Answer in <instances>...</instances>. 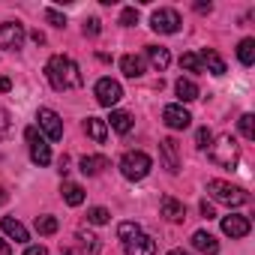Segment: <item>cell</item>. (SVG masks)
Returning a JSON list of instances; mask_svg holds the SVG:
<instances>
[{"label":"cell","mask_w":255,"mask_h":255,"mask_svg":"<svg viewBox=\"0 0 255 255\" xmlns=\"http://www.w3.org/2000/svg\"><path fill=\"white\" fill-rule=\"evenodd\" d=\"M45 78L54 90H72V87H81L84 78H81V69L72 57H63V54H54L48 63H45Z\"/></svg>","instance_id":"obj_1"},{"label":"cell","mask_w":255,"mask_h":255,"mask_svg":"<svg viewBox=\"0 0 255 255\" xmlns=\"http://www.w3.org/2000/svg\"><path fill=\"white\" fill-rule=\"evenodd\" d=\"M150 168H153V162H150V156L144 150H129L120 159V174L126 180H144L150 174Z\"/></svg>","instance_id":"obj_2"},{"label":"cell","mask_w":255,"mask_h":255,"mask_svg":"<svg viewBox=\"0 0 255 255\" xmlns=\"http://www.w3.org/2000/svg\"><path fill=\"white\" fill-rule=\"evenodd\" d=\"M210 159L222 168H234L240 162V144L231 135H219L216 141H210Z\"/></svg>","instance_id":"obj_3"},{"label":"cell","mask_w":255,"mask_h":255,"mask_svg":"<svg viewBox=\"0 0 255 255\" xmlns=\"http://www.w3.org/2000/svg\"><path fill=\"white\" fill-rule=\"evenodd\" d=\"M207 192L213 195V201L228 204V207H240V204L249 201V192L240 189V186H234V183H228V180H210L207 183Z\"/></svg>","instance_id":"obj_4"},{"label":"cell","mask_w":255,"mask_h":255,"mask_svg":"<svg viewBox=\"0 0 255 255\" xmlns=\"http://www.w3.org/2000/svg\"><path fill=\"white\" fill-rule=\"evenodd\" d=\"M36 123H39V129L45 132L48 141H60V138H63V120H60L57 111L39 108V111H36Z\"/></svg>","instance_id":"obj_5"},{"label":"cell","mask_w":255,"mask_h":255,"mask_svg":"<svg viewBox=\"0 0 255 255\" xmlns=\"http://www.w3.org/2000/svg\"><path fill=\"white\" fill-rule=\"evenodd\" d=\"M24 138H27V144H30V159H33L36 165H48V162H51V147L45 144V138L39 135L36 126H27V129H24Z\"/></svg>","instance_id":"obj_6"},{"label":"cell","mask_w":255,"mask_h":255,"mask_svg":"<svg viewBox=\"0 0 255 255\" xmlns=\"http://www.w3.org/2000/svg\"><path fill=\"white\" fill-rule=\"evenodd\" d=\"M24 24H18V21H3L0 24V48L3 51H18L21 45H24Z\"/></svg>","instance_id":"obj_7"},{"label":"cell","mask_w":255,"mask_h":255,"mask_svg":"<svg viewBox=\"0 0 255 255\" xmlns=\"http://www.w3.org/2000/svg\"><path fill=\"white\" fill-rule=\"evenodd\" d=\"M93 93H96V102L105 105V108H114V105L123 99V87H120L114 78H99L96 87H93Z\"/></svg>","instance_id":"obj_8"},{"label":"cell","mask_w":255,"mask_h":255,"mask_svg":"<svg viewBox=\"0 0 255 255\" xmlns=\"http://www.w3.org/2000/svg\"><path fill=\"white\" fill-rule=\"evenodd\" d=\"M180 15H177V9H156L153 15H150V27L156 30V33H177L180 30Z\"/></svg>","instance_id":"obj_9"},{"label":"cell","mask_w":255,"mask_h":255,"mask_svg":"<svg viewBox=\"0 0 255 255\" xmlns=\"http://www.w3.org/2000/svg\"><path fill=\"white\" fill-rule=\"evenodd\" d=\"M249 231H252L249 216H243V213H228V216H222V234H228L231 240L246 237Z\"/></svg>","instance_id":"obj_10"},{"label":"cell","mask_w":255,"mask_h":255,"mask_svg":"<svg viewBox=\"0 0 255 255\" xmlns=\"http://www.w3.org/2000/svg\"><path fill=\"white\" fill-rule=\"evenodd\" d=\"M162 120H165V126H168V129H186V126L192 123V114H189L183 105H165V111H162Z\"/></svg>","instance_id":"obj_11"},{"label":"cell","mask_w":255,"mask_h":255,"mask_svg":"<svg viewBox=\"0 0 255 255\" xmlns=\"http://www.w3.org/2000/svg\"><path fill=\"white\" fill-rule=\"evenodd\" d=\"M159 159H162V165H165L171 174L180 171V153H177V141H174V138H162V141H159Z\"/></svg>","instance_id":"obj_12"},{"label":"cell","mask_w":255,"mask_h":255,"mask_svg":"<svg viewBox=\"0 0 255 255\" xmlns=\"http://www.w3.org/2000/svg\"><path fill=\"white\" fill-rule=\"evenodd\" d=\"M126 255H156V240L147 234H135L132 240H126Z\"/></svg>","instance_id":"obj_13"},{"label":"cell","mask_w":255,"mask_h":255,"mask_svg":"<svg viewBox=\"0 0 255 255\" xmlns=\"http://www.w3.org/2000/svg\"><path fill=\"white\" fill-rule=\"evenodd\" d=\"M0 228H3V234H6L9 240H15V243H27V240H30L27 228H24L18 219H12V216H3V219H0Z\"/></svg>","instance_id":"obj_14"},{"label":"cell","mask_w":255,"mask_h":255,"mask_svg":"<svg viewBox=\"0 0 255 255\" xmlns=\"http://www.w3.org/2000/svg\"><path fill=\"white\" fill-rule=\"evenodd\" d=\"M198 60H201V69H207L210 75H225V60L219 57V51L204 48V51L198 54Z\"/></svg>","instance_id":"obj_15"},{"label":"cell","mask_w":255,"mask_h":255,"mask_svg":"<svg viewBox=\"0 0 255 255\" xmlns=\"http://www.w3.org/2000/svg\"><path fill=\"white\" fill-rule=\"evenodd\" d=\"M159 210H162V216H165L168 222H183V219H186V207H183L177 198H171V195H165V198L159 201Z\"/></svg>","instance_id":"obj_16"},{"label":"cell","mask_w":255,"mask_h":255,"mask_svg":"<svg viewBox=\"0 0 255 255\" xmlns=\"http://www.w3.org/2000/svg\"><path fill=\"white\" fill-rule=\"evenodd\" d=\"M75 240H78L81 255H99V249H102L99 237H96L93 231H87V228H78V231H75Z\"/></svg>","instance_id":"obj_17"},{"label":"cell","mask_w":255,"mask_h":255,"mask_svg":"<svg viewBox=\"0 0 255 255\" xmlns=\"http://www.w3.org/2000/svg\"><path fill=\"white\" fill-rule=\"evenodd\" d=\"M192 246H195L198 252H204V255H216V252H219V240H216L210 231H204V228L192 234Z\"/></svg>","instance_id":"obj_18"},{"label":"cell","mask_w":255,"mask_h":255,"mask_svg":"<svg viewBox=\"0 0 255 255\" xmlns=\"http://www.w3.org/2000/svg\"><path fill=\"white\" fill-rule=\"evenodd\" d=\"M84 132H87L96 144H105V138H108V123H105L102 117H87V120H84Z\"/></svg>","instance_id":"obj_19"},{"label":"cell","mask_w":255,"mask_h":255,"mask_svg":"<svg viewBox=\"0 0 255 255\" xmlns=\"http://www.w3.org/2000/svg\"><path fill=\"white\" fill-rule=\"evenodd\" d=\"M120 72L126 78H138V75H144V60L135 57V54H123L120 57Z\"/></svg>","instance_id":"obj_20"},{"label":"cell","mask_w":255,"mask_h":255,"mask_svg":"<svg viewBox=\"0 0 255 255\" xmlns=\"http://www.w3.org/2000/svg\"><path fill=\"white\" fill-rule=\"evenodd\" d=\"M147 60H150L153 69L165 72L168 63H171V54H168V48H162V45H147Z\"/></svg>","instance_id":"obj_21"},{"label":"cell","mask_w":255,"mask_h":255,"mask_svg":"<svg viewBox=\"0 0 255 255\" xmlns=\"http://www.w3.org/2000/svg\"><path fill=\"white\" fill-rule=\"evenodd\" d=\"M105 123H111V129H114L117 135H126V132L132 129V114H129V111H111V117H108Z\"/></svg>","instance_id":"obj_22"},{"label":"cell","mask_w":255,"mask_h":255,"mask_svg":"<svg viewBox=\"0 0 255 255\" xmlns=\"http://www.w3.org/2000/svg\"><path fill=\"white\" fill-rule=\"evenodd\" d=\"M78 168H81V174L96 177V174H102V168H108V159L105 156H81Z\"/></svg>","instance_id":"obj_23"},{"label":"cell","mask_w":255,"mask_h":255,"mask_svg":"<svg viewBox=\"0 0 255 255\" xmlns=\"http://www.w3.org/2000/svg\"><path fill=\"white\" fill-rule=\"evenodd\" d=\"M60 192H63V201H66L69 207H81V204H84V189H81L78 183L66 180V183L60 186Z\"/></svg>","instance_id":"obj_24"},{"label":"cell","mask_w":255,"mask_h":255,"mask_svg":"<svg viewBox=\"0 0 255 255\" xmlns=\"http://www.w3.org/2000/svg\"><path fill=\"white\" fill-rule=\"evenodd\" d=\"M174 90H177V99H180V102H192V99H198V84H195L192 78H177Z\"/></svg>","instance_id":"obj_25"},{"label":"cell","mask_w":255,"mask_h":255,"mask_svg":"<svg viewBox=\"0 0 255 255\" xmlns=\"http://www.w3.org/2000/svg\"><path fill=\"white\" fill-rule=\"evenodd\" d=\"M237 60L243 63V66H252L255 63V39H240V45H237Z\"/></svg>","instance_id":"obj_26"},{"label":"cell","mask_w":255,"mask_h":255,"mask_svg":"<svg viewBox=\"0 0 255 255\" xmlns=\"http://www.w3.org/2000/svg\"><path fill=\"white\" fill-rule=\"evenodd\" d=\"M36 231L42 234V237H51V234H57V219L54 216H36Z\"/></svg>","instance_id":"obj_27"},{"label":"cell","mask_w":255,"mask_h":255,"mask_svg":"<svg viewBox=\"0 0 255 255\" xmlns=\"http://www.w3.org/2000/svg\"><path fill=\"white\" fill-rule=\"evenodd\" d=\"M135 234H141V228H138L135 222H120V225H117V237H120L123 243H126V240H132Z\"/></svg>","instance_id":"obj_28"},{"label":"cell","mask_w":255,"mask_h":255,"mask_svg":"<svg viewBox=\"0 0 255 255\" xmlns=\"http://www.w3.org/2000/svg\"><path fill=\"white\" fill-rule=\"evenodd\" d=\"M180 66H183L186 72H204V69H201V60H198V54H192V51H186V54L180 57Z\"/></svg>","instance_id":"obj_29"},{"label":"cell","mask_w":255,"mask_h":255,"mask_svg":"<svg viewBox=\"0 0 255 255\" xmlns=\"http://www.w3.org/2000/svg\"><path fill=\"white\" fill-rule=\"evenodd\" d=\"M108 216H111V213H108L105 207H90V210H87V222H90V225H105Z\"/></svg>","instance_id":"obj_30"},{"label":"cell","mask_w":255,"mask_h":255,"mask_svg":"<svg viewBox=\"0 0 255 255\" xmlns=\"http://www.w3.org/2000/svg\"><path fill=\"white\" fill-rule=\"evenodd\" d=\"M240 132H243V138H249V141L255 138V117H252V114H243V117H240Z\"/></svg>","instance_id":"obj_31"},{"label":"cell","mask_w":255,"mask_h":255,"mask_svg":"<svg viewBox=\"0 0 255 255\" xmlns=\"http://www.w3.org/2000/svg\"><path fill=\"white\" fill-rule=\"evenodd\" d=\"M120 24H123V27H135V24H138V9H135V6H126V9L120 12Z\"/></svg>","instance_id":"obj_32"},{"label":"cell","mask_w":255,"mask_h":255,"mask_svg":"<svg viewBox=\"0 0 255 255\" xmlns=\"http://www.w3.org/2000/svg\"><path fill=\"white\" fill-rule=\"evenodd\" d=\"M45 21H48L51 27H66V15H63V12H57L54 6H48V9H45Z\"/></svg>","instance_id":"obj_33"},{"label":"cell","mask_w":255,"mask_h":255,"mask_svg":"<svg viewBox=\"0 0 255 255\" xmlns=\"http://www.w3.org/2000/svg\"><path fill=\"white\" fill-rule=\"evenodd\" d=\"M9 132H12L9 111H6V108H0V141H3V138H9Z\"/></svg>","instance_id":"obj_34"},{"label":"cell","mask_w":255,"mask_h":255,"mask_svg":"<svg viewBox=\"0 0 255 255\" xmlns=\"http://www.w3.org/2000/svg\"><path fill=\"white\" fill-rule=\"evenodd\" d=\"M210 141H213V135H210V129H207V126H201V129L195 132V144H198L201 150H207V147H210Z\"/></svg>","instance_id":"obj_35"},{"label":"cell","mask_w":255,"mask_h":255,"mask_svg":"<svg viewBox=\"0 0 255 255\" xmlns=\"http://www.w3.org/2000/svg\"><path fill=\"white\" fill-rule=\"evenodd\" d=\"M99 24H102L99 18H87V24H84V33H90V36H99V30H102Z\"/></svg>","instance_id":"obj_36"},{"label":"cell","mask_w":255,"mask_h":255,"mask_svg":"<svg viewBox=\"0 0 255 255\" xmlns=\"http://www.w3.org/2000/svg\"><path fill=\"white\" fill-rule=\"evenodd\" d=\"M24 255H48V249H45V246H27Z\"/></svg>","instance_id":"obj_37"},{"label":"cell","mask_w":255,"mask_h":255,"mask_svg":"<svg viewBox=\"0 0 255 255\" xmlns=\"http://www.w3.org/2000/svg\"><path fill=\"white\" fill-rule=\"evenodd\" d=\"M201 216H204V219H213V216H216V213H213V207H210L207 201H201Z\"/></svg>","instance_id":"obj_38"},{"label":"cell","mask_w":255,"mask_h":255,"mask_svg":"<svg viewBox=\"0 0 255 255\" xmlns=\"http://www.w3.org/2000/svg\"><path fill=\"white\" fill-rule=\"evenodd\" d=\"M195 12H201V15H210V12H213V6H210V3H195Z\"/></svg>","instance_id":"obj_39"},{"label":"cell","mask_w":255,"mask_h":255,"mask_svg":"<svg viewBox=\"0 0 255 255\" xmlns=\"http://www.w3.org/2000/svg\"><path fill=\"white\" fill-rule=\"evenodd\" d=\"M0 255H12V246H9L3 237H0Z\"/></svg>","instance_id":"obj_40"},{"label":"cell","mask_w":255,"mask_h":255,"mask_svg":"<svg viewBox=\"0 0 255 255\" xmlns=\"http://www.w3.org/2000/svg\"><path fill=\"white\" fill-rule=\"evenodd\" d=\"M12 90V81L9 78H0V93H9Z\"/></svg>","instance_id":"obj_41"},{"label":"cell","mask_w":255,"mask_h":255,"mask_svg":"<svg viewBox=\"0 0 255 255\" xmlns=\"http://www.w3.org/2000/svg\"><path fill=\"white\" fill-rule=\"evenodd\" d=\"M30 39H33V42H36V45H45V36H42V33H39V30H33V33H30Z\"/></svg>","instance_id":"obj_42"},{"label":"cell","mask_w":255,"mask_h":255,"mask_svg":"<svg viewBox=\"0 0 255 255\" xmlns=\"http://www.w3.org/2000/svg\"><path fill=\"white\" fill-rule=\"evenodd\" d=\"M168 255H192V252H186V249H171Z\"/></svg>","instance_id":"obj_43"},{"label":"cell","mask_w":255,"mask_h":255,"mask_svg":"<svg viewBox=\"0 0 255 255\" xmlns=\"http://www.w3.org/2000/svg\"><path fill=\"white\" fill-rule=\"evenodd\" d=\"M3 201H6V192H3V189H0V204H3Z\"/></svg>","instance_id":"obj_44"},{"label":"cell","mask_w":255,"mask_h":255,"mask_svg":"<svg viewBox=\"0 0 255 255\" xmlns=\"http://www.w3.org/2000/svg\"><path fill=\"white\" fill-rule=\"evenodd\" d=\"M60 255H72V252H69V249H60Z\"/></svg>","instance_id":"obj_45"}]
</instances>
